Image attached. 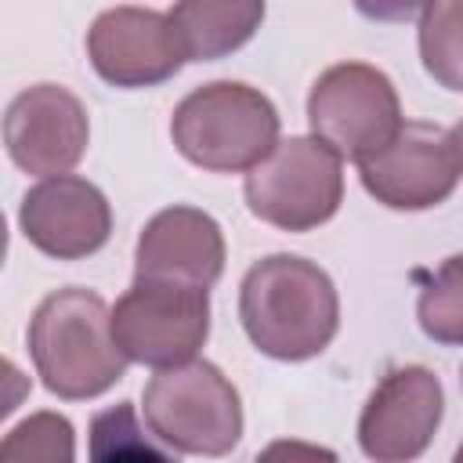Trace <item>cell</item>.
I'll return each mask as SVG.
<instances>
[{"instance_id": "cell-1", "label": "cell", "mask_w": 463, "mask_h": 463, "mask_svg": "<svg viewBox=\"0 0 463 463\" xmlns=\"http://www.w3.org/2000/svg\"><path fill=\"white\" fill-rule=\"evenodd\" d=\"M239 318L260 354L304 362L333 344L340 329V297L315 260L271 253L242 275Z\"/></svg>"}, {"instance_id": "cell-2", "label": "cell", "mask_w": 463, "mask_h": 463, "mask_svg": "<svg viewBox=\"0 0 463 463\" xmlns=\"http://www.w3.org/2000/svg\"><path fill=\"white\" fill-rule=\"evenodd\" d=\"M29 354L43 387L65 402L105 394L130 362L112 336V307L83 286L40 300L29 318Z\"/></svg>"}, {"instance_id": "cell-3", "label": "cell", "mask_w": 463, "mask_h": 463, "mask_svg": "<svg viewBox=\"0 0 463 463\" xmlns=\"http://www.w3.org/2000/svg\"><path fill=\"white\" fill-rule=\"evenodd\" d=\"M177 152L210 174H239L264 163L279 145V112L250 83L213 80L184 94L170 116Z\"/></svg>"}, {"instance_id": "cell-4", "label": "cell", "mask_w": 463, "mask_h": 463, "mask_svg": "<svg viewBox=\"0 0 463 463\" xmlns=\"http://www.w3.org/2000/svg\"><path fill=\"white\" fill-rule=\"evenodd\" d=\"M148 430L188 456H228L242 438V402L213 362L159 369L141 394Z\"/></svg>"}, {"instance_id": "cell-5", "label": "cell", "mask_w": 463, "mask_h": 463, "mask_svg": "<svg viewBox=\"0 0 463 463\" xmlns=\"http://www.w3.org/2000/svg\"><path fill=\"white\" fill-rule=\"evenodd\" d=\"M307 123H311V137H318L340 159L351 163L373 159L405 127L391 76L365 61L329 65L311 83Z\"/></svg>"}, {"instance_id": "cell-6", "label": "cell", "mask_w": 463, "mask_h": 463, "mask_svg": "<svg viewBox=\"0 0 463 463\" xmlns=\"http://www.w3.org/2000/svg\"><path fill=\"white\" fill-rule=\"evenodd\" d=\"M246 206L271 228L311 232L344 203V159L318 137H286L246 174Z\"/></svg>"}, {"instance_id": "cell-7", "label": "cell", "mask_w": 463, "mask_h": 463, "mask_svg": "<svg viewBox=\"0 0 463 463\" xmlns=\"http://www.w3.org/2000/svg\"><path fill=\"white\" fill-rule=\"evenodd\" d=\"M112 336L130 362L152 369L188 365L210 336V289L134 279L112 307Z\"/></svg>"}, {"instance_id": "cell-8", "label": "cell", "mask_w": 463, "mask_h": 463, "mask_svg": "<svg viewBox=\"0 0 463 463\" xmlns=\"http://www.w3.org/2000/svg\"><path fill=\"white\" fill-rule=\"evenodd\" d=\"M358 177L362 188L387 210H430L456 192L463 159L452 130L405 123L383 152L358 163Z\"/></svg>"}, {"instance_id": "cell-9", "label": "cell", "mask_w": 463, "mask_h": 463, "mask_svg": "<svg viewBox=\"0 0 463 463\" xmlns=\"http://www.w3.org/2000/svg\"><path fill=\"white\" fill-rule=\"evenodd\" d=\"M87 58L105 83L123 90L166 83L188 61L170 14L130 4L109 7L90 22Z\"/></svg>"}, {"instance_id": "cell-10", "label": "cell", "mask_w": 463, "mask_h": 463, "mask_svg": "<svg viewBox=\"0 0 463 463\" xmlns=\"http://www.w3.org/2000/svg\"><path fill=\"white\" fill-rule=\"evenodd\" d=\"M445 391L427 365L391 369L358 416V445L373 463L420 459L441 423Z\"/></svg>"}, {"instance_id": "cell-11", "label": "cell", "mask_w": 463, "mask_h": 463, "mask_svg": "<svg viewBox=\"0 0 463 463\" xmlns=\"http://www.w3.org/2000/svg\"><path fill=\"white\" fill-rule=\"evenodd\" d=\"M90 119L83 101L58 87L36 83L14 94L4 116V145L18 170L33 177H65L87 152Z\"/></svg>"}, {"instance_id": "cell-12", "label": "cell", "mask_w": 463, "mask_h": 463, "mask_svg": "<svg viewBox=\"0 0 463 463\" xmlns=\"http://www.w3.org/2000/svg\"><path fill=\"white\" fill-rule=\"evenodd\" d=\"M22 235L54 260H80L98 253L112 235V206L98 184L65 174L47 177L22 195Z\"/></svg>"}, {"instance_id": "cell-13", "label": "cell", "mask_w": 463, "mask_h": 463, "mask_svg": "<svg viewBox=\"0 0 463 463\" xmlns=\"http://www.w3.org/2000/svg\"><path fill=\"white\" fill-rule=\"evenodd\" d=\"M221 271H224V235L206 210L166 206L137 235V250H134L137 282L210 289L221 279Z\"/></svg>"}, {"instance_id": "cell-14", "label": "cell", "mask_w": 463, "mask_h": 463, "mask_svg": "<svg viewBox=\"0 0 463 463\" xmlns=\"http://www.w3.org/2000/svg\"><path fill=\"white\" fill-rule=\"evenodd\" d=\"M170 22L181 36V47L188 61H213L232 51H239L264 22V4L253 0H184L174 4Z\"/></svg>"}, {"instance_id": "cell-15", "label": "cell", "mask_w": 463, "mask_h": 463, "mask_svg": "<svg viewBox=\"0 0 463 463\" xmlns=\"http://www.w3.org/2000/svg\"><path fill=\"white\" fill-rule=\"evenodd\" d=\"M170 445H159L141 427L134 402H116L94 412L87 427V463H177Z\"/></svg>"}, {"instance_id": "cell-16", "label": "cell", "mask_w": 463, "mask_h": 463, "mask_svg": "<svg viewBox=\"0 0 463 463\" xmlns=\"http://www.w3.org/2000/svg\"><path fill=\"white\" fill-rule=\"evenodd\" d=\"M420 58L427 76L463 94V0H434L420 7Z\"/></svg>"}, {"instance_id": "cell-17", "label": "cell", "mask_w": 463, "mask_h": 463, "mask_svg": "<svg viewBox=\"0 0 463 463\" xmlns=\"http://www.w3.org/2000/svg\"><path fill=\"white\" fill-rule=\"evenodd\" d=\"M420 329L445 347H463V253L441 260L416 300Z\"/></svg>"}, {"instance_id": "cell-18", "label": "cell", "mask_w": 463, "mask_h": 463, "mask_svg": "<svg viewBox=\"0 0 463 463\" xmlns=\"http://www.w3.org/2000/svg\"><path fill=\"white\" fill-rule=\"evenodd\" d=\"M0 463H76V430L61 412H33L4 434Z\"/></svg>"}, {"instance_id": "cell-19", "label": "cell", "mask_w": 463, "mask_h": 463, "mask_svg": "<svg viewBox=\"0 0 463 463\" xmlns=\"http://www.w3.org/2000/svg\"><path fill=\"white\" fill-rule=\"evenodd\" d=\"M253 463H340V459L326 445H311L300 438H279V441L264 445Z\"/></svg>"}, {"instance_id": "cell-20", "label": "cell", "mask_w": 463, "mask_h": 463, "mask_svg": "<svg viewBox=\"0 0 463 463\" xmlns=\"http://www.w3.org/2000/svg\"><path fill=\"white\" fill-rule=\"evenodd\" d=\"M452 141H456V148H459V159H463V123H456V127H452Z\"/></svg>"}, {"instance_id": "cell-21", "label": "cell", "mask_w": 463, "mask_h": 463, "mask_svg": "<svg viewBox=\"0 0 463 463\" xmlns=\"http://www.w3.org/2000/svg\"><path fill=\"white\" fill-rule=\"evenodd\" d=\"M452 463H463V445L456 449V456H452Z\"/></svg>"}, {"instance_id": "cell-22", "label": "cell", "mask_w": 463, "mask_h": 463, "mask_svg": "<svg viewBox=\"0 0 463 463\" xmlns=\"http://www.w3.org/2000/svg\"><path fill=\"white\" fill-rule=\"evenodd\" d=\"M459 380H463V373H459Z\"/></svg>"}]
</instances>
